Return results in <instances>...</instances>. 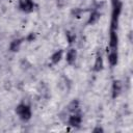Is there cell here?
Listing matches in <instances>:
<instances>
[{
    "instance_id": "cell-10",
    "label": "cell",
    "mask_w": 133,
    "mask_h": 133,
    "mask_svg": "<svg viewBox=\"0 0 133 133\" xmlns=\"http://www.w3.org/2000/svg\"><path fill=\"white\" fill-rule=\"evenodd\" d=\"M61 56H62V51L59 50V51H56L52 56H51V61L55 64V63H58L61 59Z\"/></svg>"
},
{
    "instance_id": "cell-14",
    "label": "cell",
    "mask_w": 133,
    "mask_h": 133,
    "mask_svg": "<svg viewBox=\"0 0 133 133\" xmlns=\"http://www.w3.org/2000/svg\"><path fill=\"white\" fill-rule=\"evenodd\" d=\"M34 38H35V34H34V33H30V34L27 36V41H29V42L33 41Z\"/></svg>"
},
{
    "instance_id": "cell-8",
    "label": "cell",
    "mask_w": 133,
    "mask_h": 133,
    "mask_svg": "<svg viewBox=\"0 0 133 133\" xmlns=\"http://www.w3.org/2000/svg\"><path fill=\"white\" fill-rule=\"evenodd\" d=\"M108 59H109V62L111 65H115L117 63V53L115 50H111V52L108 56Z\"/></svg>"
},
{
    "instance_id": "cell-9",
    "label": "cell",
    "mask_w": 133,
    "mask_h": 133,
    "mask_svg": "<svg viewBox=\"0 0 133 133\" xmlns=\"http://www.w3.org/2000/svg\"><path fill=\"white\" fill-rule=\"evenodd\" d=\"M102 68H103V59H102L101 55H98L97 58H96V62H95V68H94V70H95L96 72H99V71L102 70Z\"/></svg>"
},
{
    "instance_id": "cell-1",
    "label": "cell",
    "mask_w": 133,
    "mask_h": 133,
    "mask_svg": "<svg viewBox=\"0 0 133 133\" xmlns=\"http://www.w3.org/2000/svg\"><path fill=\"white\" fill-rule=\"evenodd\" d=\"M16 112H17V114H19L21 116V118L23 121H28L31 117V110H30L29 106H27L25 104H20L19 106H17Z\"/></svg>"
},
{
    "instance_id": "cell-5",
    "label": "cell",
    "mask_w": 133,
    "mask_h": 133,
    "mask_svg": "<svg viewBox=\"0 0 133 133\" xmlns=\"http://www.w3.org/2000/svg\"><path fill=\"white\" fill-rule=\"evenodd\" d=\"M110 48L111 50H115L116 47H117V35L115 33V30H111L110 32Z\"/></svg>"
},
{
    "instance_id": "cell-13",
    "label": "cell",
    "mask_w": 133,
    "mask_h": 133,
    "mask_svg": "<svg viewBox=\"0 0 133 133\" xmlns=\"http://www.w3.org/2000/svg\"><path fill=\"white\" fill-rule=\"evenodd\" d=\"M66 37H68V42L70 44H73L75 42V39H76V35L74 33H72V32H70V31L66 32Z\"/></svg>"
},
{
    "instance_id": "cell-7",
    "label": "cell",
    "mask_w": 133,
    "mask_h": 133,
    "mask_svg": "<svg viewBox=\"0 0 133 133\" xmlns=\"http://www.w3.org/2000/svg\"><path fill=\"white\" fill-rule=\"evenodd\" d=\"M99 19H100V14H99L98 11L94 10V11L90 14V16H89V19H88V22H87V23H88L89 25H92V24L97 23Z\"/></svg>"
},
{
    "instance_id": "cell-2",
    "label": "cell",
    "mask_w": 133,
    "mask_h": 133,
    "mask_svg": "<svg viewBox=\"0 0 133 133\" xmlns=\"http://www.w3.org/2000/svg\"><path fill=\"white\" fill-rule=\"evenodd\" d=\"M19 6L22 10L30 12L33 9V2L32 0H19Z\"/></svg>"
},
{
    "instance_id": "cell-15",
    "label": "cell",
    "mask_w": 133,
    "mask_h": 133,
    "mask_svg": "<svg viewBox=\"0 0 133 133\" xmlns=\"http://www.w3.org/2000/svg\"><path fill=\"white\" fill-rule=\"evenodd\" d=\"M96 132H103V129L102 128H96L94 130V133H96Z\"/></svg>"
},
{
    "instance_id": "cell-12",
    "label": "cell",
    "mask_w": 133,
    "mask_h": 133,
    "mask_svg": "<svg viewBox=\"0 0 133 133\" xmlns=\"http://www.w3.org/2000/svg\"><path fill=\"white\" fill-rule=\"evenodd\" d=\"M79 108V102L77 100H73L70 104H69V110L71 111H75Z\"/></svg>"
},
{
    "instance_id": "cell-11",
    "label": "cell",
    "mask_w": 133,
    "mask_h": 133,
    "mask_svg": "<svg viewBox=\"0 0 133 133\" xmlns=\"http://www.w3.org/2000/svg\"><path fill=\"white\" fill-rule=\"evenodd\" d=\"M21 39H15L14 42H11V44H10V50L11 51H14V52H16V51H18L19 49H20V45H21Z\"/></svg>"
},
{
    "instance_id": "cell-4",
    "label": "cell",
    "mask_w": 133,
    "mask_h": 133,
    "mask_svg": "<svg viewBox=\"0 0 133 133\" xmlns=\"http://www.w3.org/2000/svg\"><path fill=\"white\" fill-rule=\"evenodd\" d=\"M69 124L73 127H78L81 124V115L80 114H74V115L70 116Z\"/></svg>"
},
{
    "instance_id": "cell-3",
    "label": "cell",
    "mask_w": 133,
    "mask_h": 133,
    "mask_svg": "<svg viewBox=\"0 0 133 133\" xmlns=\"http://www.w3.org/2000/svg\"><path fill=\"white\" fill-rule=\"evenodd\" d=\"M121 90H122V83H121V81L115 80L112 85V98L115 99L121 94Z\"/></svg>"
},
{
    "instance_id": "cell-6",
    "label": "cell",
    "mask_w": 133,
    "mask_h": 133,
    "mask_svg": "<svg viewBox=\"0 0 133 133\" xmlns=\"http://www.w3.org/2000/svg\"><path fill=\"white\" fill-rule=\"evenodd\" d=\"M76 57H77V52H76V50H75V49L69 50V52H68V54H66V61H68V63L73 64V63L75 62V60H76Z\"/></svg>"
}]
</instances>
